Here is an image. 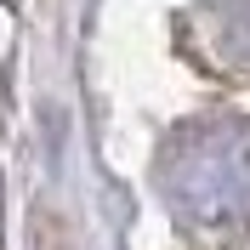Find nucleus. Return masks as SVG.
I'll use <instances>...</instances> for the list:
<instances>
[{
	"instance_id": "f03ea898",
	"label": "nucleus",
	"mask_w": 250,
	"mask_h": 250,
	"mask_svg": "<svg viewBox=\"0 0 250 250\" xmlns=\"http://www.w3.org/2000/svg\"><path fill=\"white\" fill-rule=\"evenodd\" d=\"M34 250H74V239H68V233H62V228H57V222H40V216H34Z\"/></svg>"
},
{
	"instance_id": "f257e3e1",
	"label": "nucleus",
	"mask_w": 250,
	"mask_h": 250,
	"mask_svg": "<svg viewBox=\"0 0 250 250\" xmlns=\"http://www.w3.org/2000/svg\"><path fill=\"white\" fill-rule=\"evenodd\" d=\"M165 193L199 228L250 222V131L233 120L188 131L165 159Z\"/></svg>"
}]
</instances>
